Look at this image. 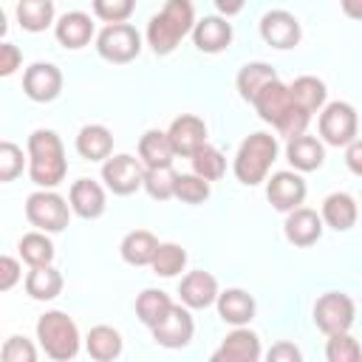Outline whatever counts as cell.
Segmentation results:
<instances>
[{
	"label": "cell",
	"mask_w": 362,
	"mask_h": 362,
	"mask_svg": "<svg viewBox=\"0 0 362 362\" xmlns=\"http://www.w3.org/2000/svg\"><path fill=\"white\" fill-rule=\"evenodd\" d=\"M359 133V116L348 102H331L320 113V136L331 147H348Z\"/></svg>",
	"instance_id": "obj_8"
},
{
	"label": "cell",
	"mask_w": 362,
	"mask_h": 362,
	"mask_svg": "<svg viewBox=\"0 0 362 362\" xmlns=\"http://www.w3.org/2000/svg\"><path fill=\"white\" fill-rule=\"evenodd\" d=\"M144 164L141 158H133L127 153L110 156L102 164V181L113 195H133L139 187H144Z\"/></svg>",
	"instance_id": "obj_10"
},
{
	"label": "cell",
	"mask_w": 362,
	"mask_h": 362,
	"mask_svg": "<svg viewBox=\"0 0 362 362\" xmlns=\"http://www.w3.org/2000/svg\"><path fill=\"white\" fill-rule=\"evenodd\" d=\"M175 181H178V173L173 170V164H167V167H147L144 170V189L156 201L175 198Z\"/></svg>",
	"instance_id": "obj_35"
},
{
	"label": "cell",
	"mask_w": 362,
	"mask_h": 362,
	"mask_svg": "<svg viewBox=\"0 0 362 362\" xmlns=\"http://www.w3.org/2000/svg\"><path fill=\"white\" fill-rule=\"evenodd\" d=\"M173 141L164 130H147L141 139H139V158L144 167H167L173 164Z\"/></svg>",
	"instance_id": "obj_28"
},
{
	"label": "cell",
	"mask_w": 362,
	"mask_h": 362,
	"mask_svg": "<svg viewBox=\"0 0 362 362\" xmlns=\"http://www.w3.org/2000/svg\"><path fill=\"white\" fill-rule=\"evenodd\" d=\"M150 266L158 277H175L187 266V252L178 243H158V252H156Z\"/></svg>",
	"instance_id": "obj_37"
},
{
	"label": "cell",
	"mask_w": 362,
	"mask_h": 362,
	"mask_svg": "<svg viewBox=\"0 0 362 362\" xmlns=\"http://www.w3.org/2000/svg\"><path fill=\"white\" fill-rule=\"evenodd\" d=\"M178 294L181 303L187 308H209L212 303H218V280L209 272H189L181 283H178Z\"/></svg>",
	"instance_id": "obj_19"
},
{
	"label": "cell",
	"mask_w": 362,
	"mask_h": 362,
	"mask_svg": "<svg viewBox=\"0 0 362 362\" xmlns=\"http://www.w3.org/2000/svg\"><path fill=\"white\" fill-rule=\"evenodd\" d=\"M354 317H356V305L342 291H325L314 303V325L325 337L328 334H339V331H351Z\"/></svg>",
	"instance_id": "obj_9"
},
{
	"label": "cell",
	"mask_w": 362,
	"mask_h": 362,
	"mask_svg": "<svg viewBox=\"0 0 362 362\" xmlns=\"http://www.w3.org/2000/svg\"><path fill=\"white\" fill-rule=\"evenodd\" d=\"M286 158H288V164H291L297 173H311V170H320V167H322V161H325V147H322L320 139L300 133V136L288 139V144H286Z\"/></svg>",
	"instance_id": "obj_20"
},
{
	"label": "cell",
	"mask_w": 362,
	"mask_h": 362,
	"mask_svg": "<svg viewBox=\"0 0 362 362\" xmlns=\"http://www.w3.org/2000/svg\"><path fill=\"white\" fill-rule=\"evenodd\" d=\"M195 23L198 20H195L192 0H167L164 8L153 14L147 23V45L153 48V54L167 57L178 48V42L187 34H192Z\"/></svg>",
	"instance_id": "obj_1"
},
{
	"label": "cell",
	"mask_w": 362,
	"mask_h": 362,
	"mask_svg": "<svg viewBox=\"0 0 362 362\" xmlns=\"http://www.w3.org/2000/svg\"><path fill=\"white\" fill-rule=\"evenodd\" d=\"M0 356H3V362H34L37 359V348L25 337H8L3 342Z\"/></svg>",
	"instance_id": "obj_42"
},
{
	"label": "cell",
	"mask_w": 362,
	"mask_h": 362,
	"mask_svg": "<svg viewBox=\"0 0 362 362\" xmlns=\"http://www.w3.org/2000/svg\"><path fill=\"white\" fill-rule=\"evenodd\" d=\"M23 62V54L14 42H3L0 45V76H11Z\"/></svg>",
	"instance_id": "obj_43"
},
{
	"label": "cell",
	"mask_w": 362,
	"mask_h": 362,
	"mask_svg": "<svg viewBox=\"0 0 362 362\" xmlns=\"http://www.w3.org/2000/svg\"><path fill=\"white\" fill-rule=\"evenodd\" d=\"M283 232H286V240L291 246L305 249V246H311V243L320 240V235H322V215H317L308 206H297V209H291L286 215Z\"/></svg>",
	"instance_id": "obj_18"
},
{
	"label": "cell",
	"mask_w": 362,
	"mask_h": 362,
	"mask_svg": "<svg viewBox=\"0 0 362 362\" xmlns=\"http://www.w3.org/2000/svg\"><path fill=\"white\" fill-rule=\"evenodd\" d=\"M305 192H308V187H305L303 175L294 173V170H280V173H274V175L269 178V184H266V198H269L272 206L280 209V212L297 209V206L305 201Z\"/></svg>",
	"instance_id": "obj_14"
},
{
	"label": "cell",
	"mask_w": 362,
	"mask_h": 362,
	"mask_svg": "<svg viewBox=\"0 0 362 362\" xmlns=\"http://www.w3.org/2000/svg\"><path fill=\"white\" fill-rule=\"evenodd\" d=\"M85 348L88 356L96 362H110L122 354V334L110 325H93L85 337Z\"/></svg>",
	"instance_id": "obj_29"
},
{
	"label": "cell",
	"mask_w": 362,
	"mask_h": 362,
	"mask_svg": "<svg viewBox=\"0 0 362 362\" xmlns=\"http://www.w3.org/2000/svg\"><path fill=\"white\" fill-rule=\"evenodd\" d=\"M175 198L184 204H204L209 198V181L201 178L198 173H181L175 181Z\"/></svg>",
	"instance_id": "obj_39"
},
{
	"label": "cell",
	"mask_w": 362,
	"mask_h": 362,
	"mask_svg": "<svg viewBox=\"0 0 362 362\" xmlns=\"http://www.w3.org/2000/svg\"><path fill=\"white\" fill-rule=\"evenodd\" d=\"M68 173L65 147L54 130H34L28 136V175L37 187L51 189L57 187Z\"/></svg>",
	"instance_id": "obj_3"
},
{
	"label": "cell",
	"mask_w": 362,
	"mask_h": 362,
	"mask_svg": "<svg viewBox=\"0 0 362 362\" xmlns=\"http://www.w3.org/2000/svg\"><path fill=\"white\" fill-rule=\"evenodd\" d=\"M76 153L88 161H105L113 153V136L105 124H85L76 136Z\"/></svg>",
	"instance_id": "obj_25"
},
{
	"label": "cell",
	"mask_w": 362,
	"mask_h": 362,
	"mask_svg": "<svg viewBox=\"0 0 362 362\" xmlns=\"http://www.w3.org/2000/svg\"><path fill=\"white\" fill-rule=\"evenodd\" d=\"M252 105H255V110H257V116H260L263 122H269L272 127H277V130H280L283 136H288V139L305 133V124H308V119H311L305 110H300V107L294 105L288 85H283L280 79L269 82V85L255 96Z\"/></svg>",
	"instance_id": "obj_2"
},
{
	"label": "cell",
	"mask_w": 362,
	"mask_h": 362,
	"mask_svg": "<svg viewBox=\"0 0 362 362\" xmlns=\"http://www.w3.org/2000/svg\"><path fill=\"white\" fill-rule=\"evenodd\" d=\"M136 11V0H93V14L105 23H127Z\"/></svg>",
	"instance_id": "obj_40"
},
{
	"label": "cell",
	"mask_w": 362,
	"mask_h": 362,
	"mask_svg": "<svg viewBox=\"0 0 362 362\" xmlns=\"http://www.w3.org/2000/svg\"><path fill=\"white\" fill-rule=\"evenodd\" d=\"M54 34H57L59 45L76 51V48H82V45L90 42V37H93V20L85 11H68V14H62L57 20Z\"/></svg>",
	"instance_id": "obj_22"
},
{
	"label": "cell",
	"mask_w": 362,
	"mask_h": 362,
	"mask_svg": "<svg viewBox=\"0 0 362 362\" xmlns=\"http://www.w3.org/2000/svg\"><path fill=\"white\" fill-rule=\"evenodd\" d=\"M277 158V139L272 133H252L243 139L235 156V178L246 187L266 181L272 164Z\"/></svg>",
	"instance_id": "obj_4"
},
{
	"label": "cell",
	"mask_w": 362,
	"mask_h": 362,
	"mask_svg": "<svg viewBox=\"0 0 362 362\" xmlns=\"http://www.w3.org/2000/svg\"><path fill=\"white\" fill-rule=\"evenodd\" d=\"M303 354L300 348H294L291 342H277L272 351H269V362H300Z\"/></svg>",
	"instance_id": "obj_45"
},
{
	"label": "cell",
	"mask_w": 362,
	"mask_h": 362,
	"mask_svg": "<svg viewBox=\"0 0 362 362\" xmlns=\"http://www.w3.org/2000/svg\"><path fill=\"white\" fill-rule=\"evenodd\" d=\"M150 331H153V339L158 345H164V348H184V345H189V339L195 334V320H192L187 305H175L173 303V308Z\"/></svg>",
	"instance_id": "obj_11"
},
{
	"label": "cell",
	"mask_w": 362,
	"mask_h": 362,
	"mask_svg": "<svg viewBox=\"0 0 362 362\" xmlns=\"http://www.w3.org/2000/svg\"><path fill=\"white\" fill-rule=\"evenodd\" d=\"M37 339L45 356L57 362H68L79 354V328L65 311H45L37 320Z\"/></svg>",
	"instance_id": "obj_5"
},
{
	"label": "cell",
	"mask_w": 362,
	"mask_h": 362,
	"mask_svg": "<svg viewBox=\"0 0 362 362\" xmlns=\"http://www.w3.org/2000/svg\"><path fill=\"white\" fill-rule=\"evenodd\" d=\"M325 356H328V362H359L362 359V345L348 331L328 334Z\"/></svg>",
	"instance_id": "obj_38"
},
{
	"label": "cell",
	"mask_w": 362,
	"mask_h": 362,
	"mask_svg": "<svg viewBox=\"0 0 362 362\" xmlns=\"http://www.w3.org/2000/svg\"><path fill=\"white\" fill-rule=\"evenodd\" d=\"M339 6L351 20H362V0H339Z\"/></svg>",
	"instance_id": "obj_48"
},
{
	"label": "cell",
	"mask_w": 362,
	"mask_h": 362,
	"mask_svg": "<svg viewBox=\"0 0 362 362\" xmlns=\"http://www.w3.org/2000/svg\"><path fill=\"white\" fill-rule=\"evenodd\" d=\"M17 249H20V257L28 266H51V260H54V243L45 238L42 229L23 235L20 243H17Z\"/></svg>",
	"instance_id": "obj_34"
},
{
	"label": "cell",
	"mask_w": 362,
	"mask_h": 362,
	"mask_svg": "<svg viewBox=\"0 0 362 362\" xmlns=\"http://www.w3.org/2000/svg\"><path fill=\"white\" fill-rule=\"evenodd\" d=\"M288 90H291L294 105H297L300 110H305L308 116L317 113V110L325 105V96H328L325 82L317 79V76H308V74H305V76H297V79L288 85Z\"/></svg>",
	"instance_id": "obj_30"
},
{
	"label": "cell",
	"mask_w": 362,
	"mask_h": 362,
	"mask_svg": "<svg viewBox=\"0 0 362 362\" xmlns=\"http://www.w3.org/2000/svg\"><path fill=\"white\" fill-rule=\"evenodd\" d=\"M189 161H192V173H198V175L206 178V181H218V178L226 173V158H223V153H221L218 147H212V144L198 147V150L189 156Z\"/></svg>",
	"instance_id": "obj_36"
},
{
	"label": "cell",
	"mask_w": 362,
	"mask_h": 362,
	"mask_svg": "<svg viewBox=\"0 0 362 362\" xmlns=\"http://www.w3.org/2000/svg\"><path fill=\"white\" fill-rule=\"evenodd\" d=\"M215 6H218V11H221L223 17H235V14L243 11L246 0H215Z\"/></svg>",
	"instance_id": "obj_47"
},
{
	"label": "cell",
	"mask_w": 362,
	"mask_h": 362,
	"mask_svg": "<svg viewBox=\"0 0 362 362\" xmlns=\"http://www.w3.org/2000/svg\"><path fill=\"white\" fill-rule=\"evenodd\" d=\"M96 51L102 59L124 65L141 54V34L130 23H107L96 37Z\"/></svg>",
	"instance_id": "obj_7"
},
{
	"label": "cell",
	"mask_w": 362,
	"mask_h": 362,
	"mask_svg": "<svg viewBox=\"0 0 362 362\" xmlns=\"http://www.w3.org/2000/svg\"><path fill=\"white\" fill-rule=\"evenodd\" d=\"M62 291V274L54 266H31L25 274V294L31 300H54Z\"/></svg>",
	"instance_id": "obj_31"
},
{
	"label": "cell",
	"mask_w": 362,
	"mask_h": 362,
	"mask_svg": "<svg viewBox=\"0 0 362 362\" xmlns=\"http://www.w3.org/2000/svg\"><path fill=\"white\" fill-rule=\"evenodd\" d=\"M260 354V337L243 325H235V331L226 334L221 348L212 354V362H257Z\"/></svg>",
	"instance_id": "obj_15"
},
{
	"label": "cell",
	"mask_w": 362,
	"mask_h": 362,
	"mask_svg": "<svg viewBox=\"0 0 362 362\" xmlns=\"http://www.w3.org/2000/svg\"><path fill=\"white\" fill-rule=\"evenodd\" d=\"M260 37L266 40V45L288 51L300 42V23L291 11L286 8H272L260 17Z\"/></svg>",
	"instance_id": "obj_12"
},
{
	"label": "cell",
	"mask_w": 362,
	"mask_h": 362,
	"mask_svg": "<svg viewBox=\"0 0 362 362\" xmlns=\"http://www.w3.org/2000/svg\"><path fill=\"white\" fill-rule=\"evenodd\" d=\"M23 164H25L23 150H20L14 141H3V144H0V181H3V184L14 181V178L23 173Z\"/></svg>",
	"instance_id": "obj_41"
},
{
	"label": "cell",
	"mask_w": 362,
	"mask_h": 362,
	"mask_svg": "<svg viewBox=\"0 0 362 362\" xmlns=\"http://www.w3.org/2000/svg\"><path fill=\"white\" fill-rule=\"evenodd\" d=\"M356 215H359L356 201L348 192H331L322 201V223H328L337 232H348L356 223Z\"/></svg>",
	"instance_id": "obj_26"
},
{
	"label": "cell",
	"mask_w": 362,
	"mask_h": 362,
	"mask_svg": "<svg viewBox=\"0 0 362 362\" xmlns=\"http://www.w3.org/2000/svg\"><path fill=\"white\" fill-rule=\"evenodd\" d=\"M17 23L25 31H45L54 23V0H20L17 3Z\"/></svg>",
	"instance_id": "obj_32"
},
{
	"label": "cell",
	"mask_w": 362,
	"mask_h": 362,
	"mask_svg": "<svg viewBox=\"0 0 362 362\" xmlns=\"http://www.w3.org/2000/svg\"><path fill=\"white\" fill-rule=\"evenodd\" d=\"M167 136H170V141H173L175 156L189 158L198 147L206 144V124H204V119H198V116H192V113H181L178 119H173Z\"/></svg>",
	"instance_id": "obj_17"
},
{
	"label": "cell",
	"mask_w": 362,
	"mask_h": 362,
	"mask_svg": "<svg viewBox=\"0 0 362 362\" xmlns=\"http://www.w3.org/2000/svg\"><path fill=\"white\" fill-rule=\"evenodd\" d=\"M23 90L31 102H54L62 90V71L54 62H34L23 74Z\"/></svg>",
	"instance_id": "obj_13"
},
{
	"label": "cell",
	"mask_w": 362,
	"mask_h": 362,
	"mask_svg": "<svg viewBox=\"0 0 362 362\" xmlns=\"http://www.w3.org/2000/svg\"><path fill=\"white\" fill-rule=\"evenodd\" d=\"M20 263L14 260V257H8V255H3L0 257V288L3 291H8V288H14V283L20 280Z\"/></svg>",
	"instance_id": "obj_44"
},
{
	"label": "cell",
	"mask_w": 362,
	"mask_h": 362,
	"mask_svg": "<svg viewBox=\"0 0 362 362\" xmlns=\"http://www.w3.org/2000/svg\"><path fill=\"white\" fill-rule=\"evenodd\" d=\"M170 308H173V300H170V294L161 291V288H144V291L136 297V314H139V320H141L147 328H153Z\"/></svg>",
	"instance_id": "obj_33"
},
{
	"label": "cell",
	"mask_w": 362,
	"mask_h": 362,
	"mask_svg": "<svg viewBox=\"0 0 362 362\" xmlns=\"http://www.w3.org/2000/svg\"><path fill=\"white\" fill-rule=\"evenodd\" d=\"M192 42L201 54H221L232 42V23H226L223 14L201 17L192 28Z\"/></svg>",
	"instance_id": "obj_16"
},
{
	"label": "cell",
	"mask_w": 362,
	"mask_h": 362,
	"mask_svg": "<svg viewBox=\"0 0 362 362\" xmlns=\"http://www.w3.org/2000/svg\"><path fill=\"white\" fill-rule=\"evenodd\" d=\"M68 201H71V209L79 215V218H85V221H93V218H99L102 212H105V189L96 184V181H90V178H79V181H74L71 184V192H68Z\"/></svg>",
	"instance_id": "obj_21"
},
{
	"label": "cell",
	"mask_w": 362,
	"mask_h": 362,
	"mask_svg": "<svg viewBox=\"0 0 362 362\" xmlns=\"http://www.w3.org/2000/svg\"><path fill=\"white\" fill-rule=\"evenodd\" d=\"M218 314L229 325H246L255 317V297L243 288H226L218 294Z\"/></svg>",
	"instance_id": "obj_23"
},
{
	"label": "cell",
	"mask_w": 362,
	"mask_h": 362,
	"mask_svg": "<svg viewBox=\"0 0 362 362\" xmlns=\"http://www.w3.org/2000/svg\"><path fill=\"white\" fill-rule=\"evenodd\" d=\"M25 218L31 226L42 232H62L71 221V201H65L51 189L31 192L25 198Z\"/></svg>",
	"instance_id": "obj_6"
},
{
	"label": "cell",
	"mask_w": 362,
	"mask_h": 362,
	"mask_svg": "<svg viewBox=\"0 0 362 362\" xmlns=\"http://www.w3.org/2000/svg\"><path fill=\"white\" fill-rule=\"evenodd\" d=\"M274 79H277V71H274L269 62H246V65L238 71L235 85H238L240 99L255 102V96H257L269 82H274Z\"/></svg>",
	"instance_id": "obj_27"
},
{
	"label": "cell",
	"mask_w": 362,
	"mask_h": 362,
	"mask_svg": "<svg viewBox=\"0 0 362 362\" xmlns=\"http://www.w3.org/2000/svg\"><path fill=\"white\" fill-rule=\"evenodd\" d=\"M119 252H122V260L130 266H150L158 252V238L147 229H133L122 238Z\"/></svg>",
	"instance_id": "obj_24"
},
{
	"label": "cell",
	"mask_w": 362,
	"mask_h": 362,
	"mask_svg": "<svg viewBox=\"0 0 362 362\" xmlns=\"http://www.w3.org/2000/svg\"><path fill=\"white\" fill-rule=\"evenodd\" d=\"M345 164H348V170H351L354 175L362 178V139H354V141L348 144V150H345Z\"/></svg>",
	"instance_id": "obj_46"
}]
</instances>
